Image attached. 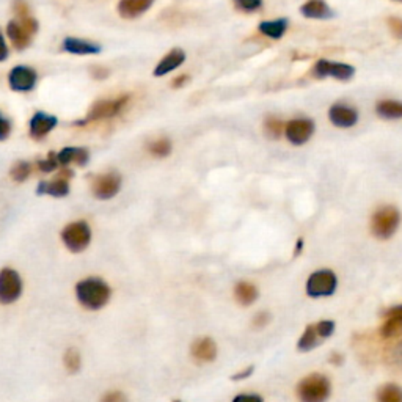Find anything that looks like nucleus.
Returning <instances> with one entry per match:
<instances>
[{
    "label": "nucleus",
    "mask_w": 402,
    "mask_h": 402,
    "mask_svg": "<svg viewBox=\"0 0 402 402\" xmlns=\"http://www.w3.org/2000/svg\"><path fill=\"white\" fill-rule=\"evenodd\" d=\"M30 173H32V165L26 162V160H20V162L11 167L10 176L16 183H24L30 176Z\"/></svg>",
    "instance_id": "nucleus-29"
},
{
    "label": "nucleus",
    "mask_w": 402,
    "mask_h": 402,
    "mask_svg": "<svg viewBox=\"0 0 402 402\" xmlns=\"http://www.w3.org/2000/svg\"><path fill=\"white\" fill-rule=\"evenodd\" d=\"M38 195H49L54 198H63L70 194V179L55 178L54 181H41L36 187Z\"/></svg>",
    "instance_id": "nucleus-19"
},
{
    "label": "nucleus",
    "mask_w": 402,
    "mask_h": 402,
    "mask_svg": "<svg viewBox=\"0 0 402 402\" xmlns=\"http://www.w3.org/2000/svg\"><path fill=\"white\" fill-rule=\"evenodd\" d=\"M57 116L49 115L45 112H36L32 118H30V125H29V132L30 137L35 140H42L47 137L49 132L57 126Z\"/></svg>",
    "instance_id": "nucleus-13"
},
{
    "label": "nucleus",
    "mask_w": 402,
    "mask_h": 402,
    "mask_svg": "<svg viewBox=\"0 0 402 402\" xmlns=\"http://www.w3.org/2000/svg\"><path fill=\"white\" fill-rule=\"evenodd\" d=\"M329 118L337 127H352L357 125L358 114L354 107L346 104H335L329 110Z\"/></svg>",
    "instance_id": "nucleus-15"
},
{
    "label": "nucleus",
    "mask_w": 402,
    "mask_h": 402,
    "mask_svg": "<svg viewBox=\"0 0 402 402\" xmlns=\"http://www.w3.org/2000/svg\"><path fill=\"white\" fill-rule=\"evenodd\" d=\"M259 297V291L255 284L250 281H239L234 286V299L239 305L242 307H250L256 302Z\"/></svg>",
    "instance_id": "nucleus-22"
},
{
    "label": "nucleus",
    "mask_w": 402,
    "mask_h": 402,
    "mask_svg": "<svg viewBox=\"0 0 402 402\" xmlns=\"http://www.w3.org/2000/svg\"><path fill=\"white\" fill-rule=\"evenodd\" d=\"M377 402H402V388L396 383H385L377 392Z\"/></svg>",
    "instance_id": "nucleus-28"
},
{
    "label": "nucleus",
    "mask_w": 402,
    "mask_h": 402,
    "mask_svg": "<svg viewBox=\"0 0 402 402\" xmlns=\"http://www.w3.org/2000/svg\"><path fill=\"white\" fill-rule=\"evenodd\" d=\"M231 402H264L263 398L256 393H242L238 394Z\"/></svg>",
    "instance_id": "nucleus-41"
},
{
    "label": "nucleus",
    "mask_w": 402,
    "mask_h": 402,
    "mask_svg": "<svg viewBox=\"0 0 402 402\" xmlns=\"http://www.w3.org/2000/svg\"><path fill=\"white\" fill-rule=\"evenodd\" d=\"M341 362H343V357L339 355V354H333V355L330 357V363H332V364H339Z\"/></svg>",
    "instance_id": "nucleus-45"
},
{
    "label": "nucleus",
    "mask_w": 402,
    "mask_h": 402,
    "mask_svg": "<svg viewBox=\"0 0 402 402\" xmlns=\"http://www.w3.org/2000/svg\"><path fill=\"white\" fill-rule=\"evenodd\" d=\"M36 80H38V74H36L33 68L26 65L15 66L8 74V85L15 91H32L36 85Z\"/></svg>",
    "instance_id": "nucleus-9"
},
{
    "label": "nucleus",
    "mask_w": 402,
    "mask_h": 402,
    "mask_svg": "<svg viewBox=\"0 0 402 402\" xmlns=\"http://www.w3.org/2000/svg\"><path fill=\"white\" fill-rule=\"evenodd\" d=\"M377 114L385 120H398L402 118V102L393 101V99H385L377 104Z\"/></svg>",
    "instance_id": "nucleus-26"
},
{
    "label": "nucleus",
    "mask_w": 402,
    "mask_h": 402,
    "mask_svg": "<svg viewBox=\"0 0 402 402\" xmlns=\"http://www.w3.org/2000/svg\"><path fill=\"white\" fill-rule=\"evenodd\" d=\"M61 240L71 253H82L91 242V228L84 220L72 222L61 231Z\"/></svg>",
    "instance_id": "nucleus-3"
},
{
    "label": "nucleus",
    "mask_w": 402,
    "mask_h": 402,
    "mask_svg": "<svg viewBox=\"0 0 402 402\" xmlns=\"http://www.w3.org/2000/svg\"><path fill=\"white\" fill-rule=\"evenodd\" d=\"M8 59V46H7V40H5V36L2 33V30H0V63Z\"/></svg>",
    "instance_id": "nucleus-42"
},
{
    "label": "nucleus",
    "mask_w": 402,
    "mask_h": 402,
    "mask_svg": "<svg viewBox=\"0 0 402 402\" xmlns=\"http://www.w3.org/2000/svg\"><path fill=\"white\" fill-rule=\"evenodd\" d=\"M148 151L154 157H167L171 153V141L169 139H159L148 145Z\"/></svg>",
    "instance_id": "nucleus-30"
},
{
    "label": "nucleus",
    "mask_w": 402,
    "mask_h": 402,
    "mask_svg": "<svg viewBox=\"0 0 402 402\" xmlns=\"http://www.w3.org/2000/svg\"><path fill=\"white\" fill-rule=\"evenodd\" d=\"M10 132H11V123L7 118V116H3L0 114V141L7 140L10 137Z\"/></svg>",
    "instance_id": "nucleus-38"
},
{
    "label": "nucleus",
    "mask_w": 402,
    "mask_h": 402,
    "mask_svg": "<svg viewBox=\"0 0 402 402\" xmlns=\"http://www.w3.org/2000/svg\"><path fill=\"white\" fill-rule=\"evenodd\" d=\"M300 13L310 20H329L333 16V11L324 0H308L307 3L302 5Z\"/></svg>",
    "instance_id": "nucleus-23"
},
{
    "label": "nucleus",
    "mask_w": 402,
    "mask_h": 402,
    "mask_svg": "<svg viewBox=\"0 0 402 402\" xmlns=\"http://www.w3.org/2000/svg\"><path fill=\"white\" fill-rule=\"evenodd\" d=\"M401 222L399 211L393 206H383L376 211L371 220V230L379 239H389L396 233Z\"/></svg>",
    "instance_id": "nucleus-5"
},
{
    "label": "nucleus",
    "mask_w": 402,
    "mask_h": 402,
    "mask_svg": "<svg viewBox=\"0 0 402 402\" xmlns=\"http://www.w3.org/2000/svg\"><path fill=\"white\" fill-rule=\"evenodd\" d=\"M63 366L68 374H77L82 368V355L76 348H68L63 354Z\"/></svg>",
    "instance_id": "nucleus-27"
},
{
    "label": "nucleus",
    "mask_w": 402,
    "mask_h": 402,
    "mask_svg": "<svg viewBox=\"0 0 402 402\" xmlns=\"http://www.w3.org/2000/svg\"><path fill=\"white\" fill-rule=\"evenodd\" d=\"M59 159H57V154L55 153H49V156L47 159L45 160H40L38 162V169L41 171H45V173H51L54 170H57L59 169Z\"/></svg>",
    "instance_id": "nucleus-32"
},
{
    "label": "nucleus",
    "mask_w": 402,
    "mask_h": 402,
    "mask_svg": "<svg viewBox=\"0 0 402 402\" xmlns=\"http://www.w3.org/2000/svg\"><path fill=\"white\" fill-rule=\"evenodd\" d=\"M264 127H265V132H268V135L272 139H278L283 132V123L278 118H272V116L265 120Z\"/></svg>",
    "instance_id": "nucleus-31"
},
{
    "label": "nucleus",
    "mask_w": 402,
    "mask_h": 402,
    "mask_svg": "<svg viewBox=\"0 0 402 402\" xmlns=\"http://www.w3.org/2000/svg\"><path fill=\"white\" fill-rule=\"evenodd\" d=\"M398 2H402V0H398Z\"/></svg>",
    "instance_id": "nucleus-47"
},
{
    "label": "nucleus",
    "mask_w": 402,
    "mask_h": 402,
    "mask_svg": "<svg viewBox=\"0 0 402 402\" xmlns=\"http://www.w3.org/2000/svg\"><path fill=\"white\" fill-rule=\"evenodd\" d=\"M76 299L79 305L88 311H99L109 305L112 288L101 277H86L76 284Z\"/></svg>",
    "instance_id": "nucleus-1"
},
{
    "label": "nucleus",
    "mask_w": 402,
    "mask_h": 402,
    "mask_svg": "<svg viewBox=\"0 0 402 402\" xmlns=\"http://www.w3.org/2000/svg\"><path fill=\"white\" fill-rule=\"evenodd\" d=\"M121 189V178L116 173H104L91 181V192L98 200H110Z\"/></svg>",
    "instance_id": "nucleus-8"
},
{
    "label": "nucleus",
    "mask_w": 402,
    "mask_h": 402,
    "mask_svg": "<svg viewBox=\"0 0 402 402\" xmlns=\"http://www.w3.org/2000/svg\"><path fill=\"white\" fill-rule=\"evenodd\" d=\"M129 96L123 95L116 99H104V101H98L91 106L90 112L86 114L85 118L82 121H77L76 125L84 126L88 125V123H95L99 120H109L114 118L118 114H121V110L127 106Z\"/></svg>",
    "instance_id": "nucleus-4"
},
{
    "label": "nucleus",
    "mask_w": 402,
    "mask_h": 402,
    "mask_svg": "<svg viewBox=\"0 0 402 402\" xmlns=\"http://www.w3.org/2000/svg\"><path fill=\"white\" fill-rule=\"evenodd\" d=\"M385 320L380 327V335L383 338H396L402 333V305H394L385 311Z\"/></svg>",
    "instance_id": "nucleus-14"
},
{
    "label": "nucleus",
    "mask_w": 402,
    "mask_h": 402,
    "mask_svg": "<svg viewBox=\"0 0 402 402\" xmlns=\"http://www.w3.org/2000/svg\"><path fill=\"white\" fill-rule=\"evenodd\" d=\"M330 393V380L323 374L307 376L297 385V398L300 402H327Z\"/></svg>",
    "instance_id": "nucleus-2"
},
{
    "label": "nucleus",
    "mask_w": 402,
    "mask_h": 402,
    "mask_svg": "<svg viewBox=\"0 0 402 402\" xmlns=\"http://www.w3.org/2000/svg\"><path fill=\"white\" fill-rule=\"evenodd\" d=\"M269 320H270V314L261 311V313L255 314V318H253L252 324H253V327H256V329H263V327H265V325L269 324Z\"/></svg>",
    "instance_id": "nucleus-40"
},
{
    "label": "nucleus",
    "mask_w": 402,
    "mask_h": 402,
    "mask_svg": "<svg viewBox=\"0 0 402 402\" xmlns=\"http://www.w3.org/2000/svg\"><path fill=\"white\" fill-rule=\"evenodd\" d=\"M236 7L242 11H247V13H252V11H256L261 8L263 0H234Z\"/></svg>",
    "instance_id": "nucleus-34"
},
{
    "label": "nucleus",
    "mask_w": 402,
    "mask_h": 402,
    "mask_svg": "<svg viewBox=\"0 0 402 402\" xmlns=\"http://www.w3.org/2000/svg\"><path fill=\"white\" fill-rule=\"evenodd\" d=\"M57 159L60 165H70V164H77V165H86V162L90 160V153L86 148H76V146H66L63 150L57 153Z\"/></svg>",
    "instance_id": "nucleus-20"
},
{
    "label": "nucleus",
    "mask_w": 402,
    "mask_h": 402,
    "mask_svg": "<svg viewBox=\"0 0 402 402\" xmlns=\"http://www.w3.org/2000/svg\"><path fill=\"white\" fill-rule=\"evenodd\" d=\"M173 402H181V401H173Z\"/></svg>",
    "instance_id": "nucleus-46"
},
{
    "label": "nucleus",
    "mask_w": 402,
    "mask_h": 402,
    "mask_svg": "<svg viewBox=\"0 0 402 402\" xmlns=\"http://www.w3.org/2000/svg\"><path fill=\"white\" fill-rule=\"evenodd\" d=\"M314 132V123L308 118H295L293 121H289L284 129V134H286V139L293 145H304Z\"/></svg>",
    "instance_id": "nucleus-12"
},
{
    "label": "nucleus",
    "mask_w": 402,
    "mask_h": 402,
    "mask_svg": "<svg viewBox=\"0 0 402 402\" xmlns=\"http://www.w3.org/2000/svg\"><path fill=\"white\" fill-rule=\"evenodd\" d=\"M99 402H127V396L121 389H110L101 396Z\"/></svg>",
    "instance_id": "nucleus-33"
},
{
    "label": "nucleus",
    "mask_w": 402,
    "mask_h": 402,
    "mask_svg": "<svg viewBox=\"0 0 402 402\" xmlns=\"http://www.w3.org/2000/svg\"><path fill=\"white\" fill-rule=\"evenodd\" d=\"M338 278L335 272L330 269H320L313 272L307 280V294L313 299H320V297H329L337 291Z\"/></svg>",
    "instance_id": "nucleus-7"
},
{
    "label": "nucleus",
    "mask_w": 402,
    "mask_h": 402,
    "mask_svg": "<svg viewBox=\"0 0 402 402\" xmlns=\"http://www.w3.org/2000/svg\"><path fill=\"white\" fill-rule=\"evenodd\" d=\"M189 79H190V77L187 76V74H183V76H178V77L173 79L171 86H173V88H181L183 85H185V84L189 82Z\"/></svg>",
    "instance_id": "nucleus-44"
},
{
    "label": "nucleus",
    "mask_w": 402,
    "mask_h": 402,
    "mask_svg": "<svg viewBox=\"0 0 402 402\" xmlns=\"http://www.w3.org/2000/svg\"><path fill=\"white\" fill-rule=\"evenodd\" d=\"M313 72L316 77H333L338 80H349L354 76L355 70L350 65L339 63V61H330V60H319L316 66L313 68Z\"/></svg>",
    "instance_id": "nucleus-10"
},
{
    "label": "nucleus",
    "mask_w": 402,
    "mask_h": 402,
    "mask_svg": "<svg viewBox=\"0 0 402 402\" xmlns=\"http://www.w3.org/2000/svg\"><path fill=\"white\" fill-rule=\"evenodd\" d=\"M17 22L21 24V26L27 30V32L30 33V35H35L36 32H38V21L35 20V17H32V16H24V17H17Z\"/></svg>",
    "instance_id": "nucleus-36"
},
{
    "label": "nucleus",
    "mask_w": 402,
    "mask_h": 402,
    "mask_svg": "<svg viewBox=\"0 0 402 402\" xmlns=\"http://www.w3.org/2000/svg\"><path fill=\"white\" fill-rule=\"evenodd\" d=\"M253 374V366H247L244 369H240L239 373L234 374L231 379L233 380H244V379H249V377Z\"/></svg>",
    "instance_id": "nucleus-43"
},
{
    "label": "nucleus",
    "mask_w": 402,
    "mask_h": 402,
    "mask_svg": "<svg viewBox=\"0 0 402 402\" xmlns=\"http://www.w3.org/2000/svg\"><path fill=\"white\" fill-rule=\"evenodd\" d=\"M13 11L16 17L29 16V3L27 0H15L13 2Z\"/></svg>",
    "instance_id": "nucleus-39"
},
{
    "label": "nucleus",
    "mask_w": 402,
    "mask_h": 402,
    "mask_svg": "<svg viewBox=\"0 0 402 402\" xmlns=\"http://www.w3.org/2000/svg\"><path fill=\"white\" fill-rule=\"evenodd\" d=\"M316 329L320 338L327 339L333 335V332H335V323H333V320H319V323H316Z\"/></svg>",
    "instance_id": "nucleus-35"
},
{
    "label": "nucleus",
    "mask_w": 402,
    "mask_h": 402,
    "mask_svg": "<svg viewBox=\"0 0 402 402\" xmlns=\"http://www.w3.org/2000/svg\"><path fill=\"white\" fill-rule=\"evenodd\" d=\"M323 341L324 339L320 338L319 332L316 329V324H311V325L307 327L304 335L300 337L297 348H299L302 352H308V350H311L313 348H316V346H319Z\"/></svg>",
    "instance_id": "nucleus-25"
},
{
    "label": "nucleus",
    "mask_w": 402,
    "mask_h": 402,
    "mask_svg": "<svg viewBox=\"0 0 402 402\" xmlns=\"http://www.w3.org/2000/svg\"><path fill=\"white\" fill-rule=\"evenodd\" d=\"M24 283L20 272L3 268L0 269V305H13L21 299Z\"/></svg>",
    "instance_id": "nucleus-6"
},
{
    "label": "nucleus",
    "mask_w": 402,
    "mask_h": 402,
    "mask_svg": "<svg viewBox=\"0 0 402 402\" xmlns=\"http://www.w3.org/2000/svg\"><path fill=\"white\" fill-rule=\"evenodd\" d=\"M63 49L74 55H96L102 51V47L98 42L74 38V36H68V38L63 40Z\"/></svg>",
    "instance_id": "nucleus-17"
},
{
    "label": "nucleus",
    "mask_w": 402,
    "mask_h": 402,
    "mask_svg": "<svg viewBox=\"0 0 402 402\" xmlns=\"http://www.w3.org/2000/svg\"><path fill=\"white\" fill-rule=\"evenodd\" d=\"M388 26L392 33L394 35V38L402 40V20L401 17H389Z\"/></svg>",
    "instance_id": "nucleus-37"
},
{
    "label": "nucleus",
    "mask_w": 402,
    "mask_h": 402,
    "mask_svg": "<svg viewBox=\"0 0 402 402\" xmlns=\"http://www.w3.org/2000/svg\"><path fill=\"white\" fill-rule=\"evenodd\" d=\"M184 61H185V52L183 49H171V51L159 61L157 66L154 68L153 74L156 77H164L169 72L175 71L176 68L181 66Z\"/></svg>",
    "instance_id": "nucleus-16"
},
{
    "label": "nucleus",
    "mask_w": 402,
    "mask_h": 402,
    "mask_svg": "<svg viewBox=\"0 0 402 402\" xmlns=\"http://www.w3.org/2000/svg\"><path fill=\"white\" fill-rule=\"evenodd\" d=\"M217 344L211 337H200L190 344V357L200 364H208L217 358Z\"/></svg>",
    "instance_id": "nucleus-11"
},
{
    "label": "nucleus",
    "mask_w": 402,
    "mask_h": 402,
    "mask_svg": "<svg viewBox=\"0 0 402 402\" xmlns=\"http://www.w3.org/2000/svg\"><path fill=\"white\" fill-rule=\"evenodd\" d=\"M288 30V20H275V21H264L259 24V32L269 36L272 40H280Z\"/></svg>",
    "instance_id": "nucleus-24"
},
{
    "label": "nucleus",
    "mask_w": 402,
    "mask_h": 402,
    "mask_svg": "<svg viewBox=\"0 0 402 402\" xmlns=\"http://www.w3.org/2000/svg\"><path fill=\"white\" fill-rule=\"evenodd\" d=\"M7 35L17 51H24V49H27L30 46V42H32V35H30L17 21L8 22Z\"/></svg>",
    "instance_id": "nucleus-21"
},
{
    "label": "nucleus",
    "mask_w": 402,
    "mask_h": 402,
    "mask_svg": "<svg viewBox=\"0 0 402 402\" xmlns=\"http://www.w3.org/2000/svg\"><path fill=\"white\" fill-rule=\"evenodd\" d=\"M154 0H120L118 13L125 20H135V17L146 13L153 7Z\"/></svg>",
    "instance_id": "nucleus-18"
}]
</instances>
